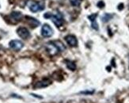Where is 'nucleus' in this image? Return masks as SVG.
<instances>
[{"mask_svg": "<svg viewBox=\"0 0 129 103\" xmlns=\"http://www.w3.org/2000/svg\"><path fill=\"white\" fill-rule=\"evenodd\" d=\"M52 84V81L49 79H44L41 81L37 82L34 85V88L35 89H40V88H44V87H47L48 86Z\"/></svg>", "mask_w": 129, "mask_h": 103, "instance_id": "7", "label": "nucleus"}, {"mask_svg": "<svg viewBox=\"0 0 129 103\" xmlns=\"http://www.w3.org/2000/svg\"><path fill=\"white\" fill-rule=\"evenodd\" d=\"M41 35L44 37H50L53 35L52 28L48 24H44L41 29Z\"/></svg>", "mask_w": 129, "mask_h": 103, "instance_id": "4", "label": "nucleus"}, {"mask_svg": "<svg viewBox=\"0 0 129 103\" xmlns=\"http://www.w3.org/2000/svg\"><path fill=\"white\" fill-rule=\"evenodd\" d=\"M97 16H98V14H91V15L88 16V18L89 19V21H90L91 22H93V21H96Z\"/></svg>", "mask_w": 129, "mask_h": 103, "instance_id": "14", "label": "nucleus"}, {"mask_svg": "<svg viewBox=\"0 0 129 103\" xmlns=\"http://www.w3.org/2000/svg\"><path fill=\"white\" fill-rule=\"evenodd\" d=\"M93 91H90V92H89V91H86V92H82V94H92Z\"/></svg>", "mask_w": 129, "mask_h": 103, "instance_id": "16", "label": "nucleus"}, {"mask_svg": "<svg viewBox=\"0 0 129 103\" xmlns=\"http://www.w3.org/2000/svg\"><path fill=\"white\" fill-rule=\"evenodd\" d=\"M98 7H100V8H103L104 7H105V3H103V2H99L98 3Z\"/></svg>", "mask_w": 129, "mask_h": 103, "instance_id": "15", "label": "nucleus"}, {"mask_svg": "<svg viewBox=\"0 0 129 103\" xmlns=\"http://www.w3.org/2000/svg\"><path fill=\"white\" fill-rule=\"evenodd\" d=\"M65 41L71 47H76L78 45V40L74 35H67L65 37Z\"/></svg>", "mask_w": 129, "mask_h": 103, "instance_id": "8", "label": "nucleus"}, {"mask_svg": "<svg viewBox=\"0 0 129 103\" xmlns=\"http://www.w3.org/2000/svg\"><path fill=\"white\" fill-rule=\"evenodd\" d=\"M22 17L23 16H22L21 13L18 12V11H14V12H12L10 14V18L12 21H14V22H18L21 21Z\"/></svg>", "mask_w": 129, "mask_h": 103, "instance_id": "9", "label": "nucleus"}, {"mask_svg": "<svg viewBox=\"0 0 129 103\" xmlns=\"http://www.w3.org/2000/svg\"><path fill=\"white\" fill-rule=\"evenodd\" d=\"M66 65H67V67L71 71H75L76 69V64L73 61L66 60Z\"/></svg>", "mask_w": 129, "mask_h": 103, "instance_id": "11", "label": "nucleus"}, {"mask_svg": "<svg viewBox=\"0 0 129 103\" xmlns=\"http://www.w3.org/2000/svg\"><path fill=\"white\" fill-rule=\"evenodd\" d=\"M10 47L14 49V51H20L24 46V44L22 43L19 40H12L10 43H9Z\"/></svg>", "mask_w": 129, "mask_h": 103, "instance_id": "6", "label": "nucleus"}, {"mask_svg": "<svg viewBox=\"0 0 129 103\" xmlns=\"http://www.w3.org/2000/svg\"><path fill=\"white\" fill-rule=\"evenodd\" d=\"M46 48L48 54L51 56L57 55L59 53H62L66 49L64 44L59 41H52L47 43Z\"/></svg>", "mask_w": 129, "mask_h": 103, "instance_id": "1", "label": "nucleus"}, {"mask_svg": "<svg viewBox=\"0 0 129 103\" xmlns=\"http://www.w3.org/2000/svg\"><path fill=\"white\" fill-rule=\"evenodd\" d=\"M25 18H26L28 23H29L32 27L35 28V27H37L38 25H40V21H39L37 19H36L34 18H32V17H29V16L25 17Z\"/></svg>", "mask_w": 129, "mask_h": 103, "instance_id": "10", "label": "nucleus"}, {"mask_svg": "<svg viewBox=\"0 0 129 103\" xmlns=\"http://www.w3.org/2000/svg\"><path fill=\"white\" fill-rule=\"evenodd\" d=\"M44 17L47 19H51L53 23L57 27L61 26L64 22L63 17L62 14L59 12H57L54 14L52 13H45L44 14Z\"/></svg>", "mask_w": 129, "mask_h": 103, "instance_id": "2", "label": "nucleus"}, {"mask_svg": "<svg viewBox=\"0 0 129 103\" xmlns=\"http://www.w3.org/2000/svg\"><path fill=\"white\" fill-rule=\"evenodd\" d=\"M27 6L32 12H34V13L44 10V5L41 3H37V2L33 1V0H29V1H28Z\"/></svg>", "mask_w": 129, "mask_h": 103, "instance_id": "3", "label": "nucleus"}, {"mask_svg": "<svg viewBox=\"0 0 129 103\" xmlns=\"http://www.w3.org/2000/svg\"><path fill=\"white\" fill-rule=\"evenodd\" d=\"M69 1L73 7H79L82 3L81 0H69Z\"/></svg>", "mask_w": 129, "mask_h": 103, "instance_id": "13", "label": "nucleus"}, {"mask_svg": "<svg viewBox=\"0 0 129 103\" xmlns=\"http://www.w3.org/2000/svg\"><path fill=\"white\" fill-rule=\"evenodd\" d=\"M17 33H18V35L22 38V39H28L29 37H30V33L29 31L27 28L25 27H19L18 30H17Z\"/></svg>", "mask_w": 129, "mask_h": 103, "instance_id": "5", "label": "nucleus"}, {"mask_svg": "<svg viewBox=\"0 0 129 103\" xmlns=\"http://www.w3.org/2000/svg\"><path fill=\"white\" fill-rule=\"evenodd\" d=\"M113 14H105L103 16H102V21L103 22H107V21H109L110 19H112V18H113Z\"/></svg>", "mask_w": 129, "mask_h": 103, "instance_id": "12", "label": "nucleus"}]
</instances>
